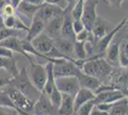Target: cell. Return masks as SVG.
Listing matches in <instances>:
<instances>
[{
	"instance_id": "cell-1",
	"label": "cell",
	"mask_w": 128,
	"mask_h": 115,
	"mask_svg": "<svg viewBox=\"0 0 128 115\" xmlns=\"http://www.w3.org/2000/svg\"><path fill=\"white\" fill-rule=\"evenodd\" d=\"M9 85H11L17 89L18 91H20L26 97L32 100L34 103V100H36L39 97V95L41 94V92H39L31 82L29 75L27 73L26 67H23L20 71H18V73L16 76L12 78Z\"/></svg>"
},
{
	"instance_id": "cell-2",
	"label": "cell",
	"mask_w": 128,
	"mask_h": 115,
	"mask_svg": "<svg viewBox=\"0 0 128 115\" xmlns=\"http://www.w3.org/2000/svg\"><path fill=\"white\" fill-rule=\"evenodd\" d=\"M112 70L111 63H109L106 60L100 58V56L87 59L81 66V71L84 74L96 77L98 80L100 78L109 76Z\"/></svg>"
},
{
	"instance_id": "cell-3",
	"label": "cell",
	"mask_w": 128,
	"mask_h": 115,
	"mask_svg": "<svg viewBox=\"0 0 128 115\" xmlns=\"http://www.w3.org/2000/svg\"><path fill=\"white\" fill-rule=\"evenodd\" d=\"M4 87H5V89L3 91L9 96L12 103L16 106V111L20 109L23 110V111H26V112L32 113V106H34V102L32 100H30L24 94L21 93L20 91H18L17 89L9 85V84L4 86Z\"/></svg>"
},
{
	"instance_id": "cell-4",
	"label": "cell",
	"mask_w": 128,
	"mask_h": 115,
	"mask_svg": "<svg viewBox=\"0 0 128 115\" xmlns=\"http://www.w3.org/2000/svg\"><path fill=\"white\" fill-rule=\"evenodd\" d=\"M54 84L61 93L75 97L80 88L78 79L75 76H65L54 78Z\"/></svg>"
},
{
	"instance_id": "cell-5",
	"label": "cell",
	"mask_w": 128,
	"mask_h": 115,
	"mask_svg": "<svg viewBox=\"0 0 128 115\" xmlns=\"http://www.w3.org/2000/svg\"><path fill=\"white\" fill-rule=\"evenodd\" d=\"M98 1V0H84L83 3V10L81 15V21L84 25V28L89 32L92 31L94 22L96 20V6Z\"/></svg>"
},
{
	"instance_id": "cell-6",
	"label": "cell",
	"mask_w": 128,
	"mask_h": 115,
	"mask_svg": "<svg viewBox=\"0 0 128 115\" xmlns=\"http://www.w3.org/2000/svg\"><path fill=\"white\" fill-rule=\"evenodd\" d=\"M30 64H31V70H30L29 78L34 84V86L36 88L39 92H42L46 80H47L46 67L41 64L34 63V61Z\"/></svg>"
},
{
	"instance_id": "cell-7",
	"label": "cell",
	"mask_w": 128,
	"mask_h": 115,
	"mask_svg": "<svg viewBox=\"0 0 128 115\" xmlns=\"http://www.w3.org/2000/svg\"><path fill=\"white\" fill-rule=\"evenodd\" d=\"M32 113L34 115H59L58 108L51 104L49 98L42 92L34 103Z\"/></svg>"
},
{
	"instance_id": "cell-8",
	"label": "cell",
	"mask_w": 128,
	"mask_h": 115,
	"mask_svg": "<svg viewBox=\"0 0 128 115\" xmlns=\"http://www.w3.org/2000/svg\"><path fill=\"white\" fill-rule=\"evenodd\" d=\"M81 70L75 64V60H65L58 64H53V74L54 78L65 76H78L81 73Z\"/></svg>"
},
{
	"instance_id": "cell-9",
	"label": "cell",
	"mask_w": 128,
	"mask_h": 115,
	"mask_svg": "<svg viewBox=\"0 0 128 115\" xmlns=\"http://www.w3.org/2000/svg\"><path fill=\"white\" fill-rule=\"evenodd\" d=\"M125 25H127V18H126V17H124L122 20L120 22L118 25H116L115 27H113L105 36H103L102 38H100V39L96 41V52H98V54L104 53L107 48V46H108L109 43L113 40V38H115V36H116Z\"/></svg>"
},
{
	"instance_id": "cell-10",
	"label": "cell",
	"mask_w": 128,
	"mask_h": 115,
	"mask_svg": "<svg viewBox=\"0 0 128 115\" xmlns=\"http://www.w3.org/2000/svg\"><path fill=\"white\" fill-rule=\"evenodd\" d=\"M74 40L68 38H63L61 37L54 39V46L65 59L68 60H75L74 59Z\"/></svg>"
},
{
	"instance_id": "cell-11",
	"label": "cell",
	"mask_w": 128,
	"mask_h": 115,
	"mask_svg": "<svg viewBox=\"0 0 128 115\" xmlns=\"http://www.w3.org/2000/svg\"><path fill=\"white\" fill-rule=\"evenodd\" d=\"M127 97V94L124 93L118 88H112L109 90H104L102 92H98L95 95V99L96 104L98 103H116L122 99Z\"/></svg>"
},
{
	"instance_id": "cell-12",
	"label": "cell",
	"mask_w": 128,
	"mask_h": 115,
	"mask_svg": "<svg viewBox=\"0 0 128 115\" xmlns=\"http://www.w3.org/2000/svg\"><path fill=\"white\" fill-rule=\"evenodd\" d=\"M31 43L38 52L47 57L49 52L53 49L54 39L48 37L46 34L41 33L40 35H38V37L34 38L31 41Z\"/></svg>"
},
{
	"instance_id": "cell-13",
	"label": "cell",
	"mask_w": 128,
	"mask_h": 115,
	"mask_svg": "<svg viewBox=\"0 0 128 115\" xmlns=\"http://www.w3.org/2000/svg\"><path fill=\"white\" fill-rule=\"evenodd\" d=\"M62 22H63V12L59 15H56V17H54L45 23V28L43 33L46 34L48 37L53 39L58 38L60 37Z\"/></svg>"
},
{
	"instance_id": "cell-14",
	"label": "cell",
	"mask_w": 128,
	"mask_h": 115,
	"mask_svg": "<svg viewBox=\"0 0 128 115\" xmlns=\"http://www.w3.org/2000/svg\"><path fill=\"white\" fill-rule=\"evenodd\" d=\"M71 10L72 7L68 6L63 11V22L61 26V31H60V37L63 38H68L71 40H75V33L73 31V18L71 16Z\"/></svg>"
},
{
	"instance_id": "cell-15",
	"label": "cell",
	"mask_w": 128,
	"mask_h": 115,
	"mask_svg": "<svg viewBox=\"0 0 128 115\" xmlns=\"http://www.w3.org/2000/svg\"><path fill=\"white\" fill-rule=\"evenodd\" d=\"M62 12H63V10L61 8H59L58 6L43 2L42 4L40 5V8L38 9V11L36 12V16L38 18H40L44 23H46L51 18L56 17V15L61 14Z\"/></svg>"
},
{
	"instance_id": "cell-16",
	"label": "cell",
	"mask_w": 128,
	"mask_h": 115,
	"mask_svg": "<svg viewBox=\"0 0 128 115\" xmlns=\"http://www.w3.org/2000/svg\"><path fill=\"white\" fill-rule=\"evenodd\" d=\"M112 28V24L107 21L106 19H104L100 17H96V20L94 22L93 28H92V31H91L94 40L96 42L100 38H102L103 36H105Z\"/></svg>"
},
{
	"instance_id": "cell-17",
	"label": "cell",
	"mask_w": 128,
	"mask_h": 115,
	"mask_svg": "<svg viewBox=\"0 0 128 115\" xmlns=\"http://www.w3.org/2000/svg\"><path fill=\"white\" fill-rule=\"evenodd\" d=\"M0 46L6 47V48H8L11 51H12V52H16V53H18L20 55L24 56V58H26L30 63L32 62V60L31 59V57L29 56V54H27L26 52L23 50V47H22L21 44V39H19L17 37H10V38H7L5 39H3L2 41H0Z\"/></svg>"
},
{
	"instance_id": "cell-18",
	"label": "cell",
	"mask_w": 128,
	"mask_h": 115,
	"mask_svg": "<svg viewBox=\"0 0 128 115\" xmlns=\"http://www.w3.org/2000/svg\"><path fill=\"white\" fill-rule=\"evenodd\" d=\"M44 28H45V23L40 18H38L36 16H34L32 19L31 26L29 27L28 31L26 32L27 35L25 39L28 41H32L36 37H38V35L44 32Z\"/></svg>"
},
{
	"instance_id": "cell-19",
	"label": "cell",
	"mask_w": 128,
	"mask_h": 115,
	"mask_svg": "<svg viewBox=\"0 0 128 115\" xmlns=\"http://www.w3.org/2000/svg\"><path fill=\"white\" fill-rule=\"evenodd\" d=\"M95 98V93L90 90V89H87V88L80 87L78 89V91L76 92V94L74 97V108H75V113L76 111L78 109L80 105L90 101L92 99Z\"/></svg>"
},
{
	"instance_id": "cell-20",
	"label": "cell",
	"mask_w": 128,
	"mask_h": 115,
	"mask_svg": "<svg viewBox=\"0 0 128 115\" xmlns=\"http://www.w3.org/2000/svg\"><path fill=\"white\" fill-rule=\"evenodd\" d=\"M78 79L80 87L90 89L93 92H95V90L102 84V82L98 78L86 75L83 72H81L80 75L78 76Z\"/></svg>"
},
{
	"instance_id": "cell-21",
	"label": "cell",
	"mask_w": 128,
	"mask_h": 115,
	"mask_svg": "<svg viewBox=\"0 0 128 115\" xmlns=\"http://www.w3.org/2000/svg\"><path fill=\"white\" fill-rule=\"evenodd\" d=\"M59 115H74L75 108H74V97L68 94L62 93L61 104L58 107Z\"/></svg>"
},
{
	"instance_id": "cell-22",
	"label": "cell",
	"mask_w": 128,
	"mask_h": 115,
	"mask_svg": "<svg viewBox=\"0 0 128 115\" xmlns=\"http://www.w3.org/2000/svg\"><path fill=\"white\" fill-rule=\"evenodd\" d=\"M116 37V36H115ZM122 39H118L115 40L113 38V40L109 43L107 46L106 50H105V57H106V60L109 63H113V62H117L118 58V53H120V42Z\"/></svg>"
},
{
	"instance_id": "cell-23",
	"label": "cell",
	"mask_w": 128,
	"mask_h": 115,
	"mask_svg": "<svg viewBox=\"0 0 128 115\" xmlns=\"http://www.w3.org/2000/svg\"><path fill=\"white\" fill-rule=\"evenodd\" d=\"M3 24L4 27L8 29H16V30H21L24 32H27L29 27L26 24H24L19 17L12 15V16H8V17H3Z\"/></svg>"
},
{
	"instance_id": "cell-24",
	"label": "cell",
	"mask_w": 128,
	"mask_h": 115,
	"mask_svg": "<svg viewBox=\"0 0 128 115\" xmlns=\"http://www.w3.org/2000/svg\"><path fill=\"white\" fill-rule=\"evenodd\" d=\"M39 8H40V5L32 4V3H29V2L22 0L21 2L19 3V5L17 6L16 10L20 14H22L23 16H25L27 18L32 20V17L36 16V12L38 11Z\"/></svg>"
},
{
	"instance_id": "cell-25",
	"label": "cell",
	"mask_w": 128,
	"mask_h": 115,
	"mask_svg": "<svg viewBox=\"0 0 128 115\" xmlns=\"http://www.w3.org/2000/svg\"><path fill=\"white\" fill-rule=\"evenodd\" d=\"M16 59H8L0 57V69H4L6 72H8L12 77L16 76L18 73V69L16 67Z\"/></svg>"
},
{
	"instance_id": "cell-26",
	"label": "cell",
	"mask_w": 128,
	"mask_h": 115,
	"mask_svg": "<svg viewBox=\"0 0 128 115\" xmlns=\"http://www.w3.org/2000/svg\"><path fill=\"white\" fill-rule=\"evenodd\" d=\"M127 114V97L114 103L108 115H126Z\"/></svg>"
},
{
	"instance_id": "cell-27",
	"label": "cell",
	"mask_w": 128,
	"mask_h": 115,
	"mask_svg": "<svg viewBox=\"0 0 128 115\" xmlns=\"http://www.w3.org/2000/svg\"><path fill=\"white\" fill-rule=\"evenodd\" d=\"M118 60L122 68H127L128 65V42L127 38H123L120 46V53Z\"/></svg>"
},
{
	"instance_id": "cell-28",
	"label": "cell",
	"mask_w": 128,
	"mask_h": 115,
	"mask_svg": "<svg viewBox=\"0 0 128 115\" xmlns=\"http://www.w3.org/2000/svg\"><path fill=\"white\" fill-rule=\"evenodd\" d=\"M86 41H75L74 43V59L86 60L88 53L85 48Z\"/></svg>"
},
{
	"instance_id": "cell-29",
	"label": "cell",
	"mask_w": 128,
	"mask_h": 115,
	"mask_svg": "<svg viewBox=\"0 0 128 115\" xmlns=\"http://www.w3.org/2000/svg\"><path fill=\"white\" fill-rule=\"evenodd\" d=\"M96 104V99H92L90 101L86 102L82 105H80L78 107V109L76 111V115H89L91 112V110L93 108V106Z\"/></svg>"
},
{
	"instance_id": "cell-30",
	"label": "cell",
	"mask_w": 128,
	"mask_h": 115,
	"mask_svg": "<svg viewBox=\"0 0 128 115\" xmlns=\"http://www.w3.org/2000/svg\"><path fill=\"white\" fill-rule=\"evenodd\" d=\"M24 31L21 30H16V29H8V28H2L0 29V41H2L3 39H5L7 38L10 37H17L23 35Z\"/></svg>"
},
{
	"instance_id": "cell-31",
	"label": "cell",
	"mask_w": 128,
	"mask_h": 115,
	"mask_svg": "<svg viewBox=\"0 0 128 115\" xmlns=\"http://www.w3.org/2000/svg\"><path fill=\"white\" fill-rule=\"evenodd\" d=\"M51 104H53L56 108L58 109L59 105L61 104V99H62V93L59 91L58 89L56 88V86L54 88L52 93L50 94V96L48 97Z\"/></svg>"
},
{
	"instance_id": "cell-32",
	"label": "cell",
	"mask_w": 128,
	"mask_h": 115,
	"mask_svg": "<svg viewBox=\"0 0 128 115\" xmlns=\"http://www.w3.org/2000/svg\"><path fill=\"white\" fill-rule=\"evenodd\" d=\"M83 3H84V0H78L74 7L72 8L71 16L73 19H80L82 15V10H83Z\"/></svg>"
},
{
	"instance_id": "cell-33",
	"label": "cell",
	"mask_w": 128,
	"mask_h": 115,
	"mask_svg": "<svg viewBox=\"0 0 128 115\" xmlns=\"http://www.w3.org/2000/svg\"><path fill=\"white\" fill-rule=\"evenodd\" d=\"M1 15L2 17H8V16H12V15H16V9L10 4V3H6L5 5L2 7L1 9Z\"/></svg>"
},
{
	"instance_id": "cell-34",
	"label": "cell",
	"mask_w": 128,
	"mask_h": 115,
	"mask_svg": "<svg viewBox=\"0 0 128 115\" xmlns=\"http://www.w3.org/2000/svg\"><path fill=\"white\" fill-rule=\"evenodd\" d=\"M72 25H73V31H74L75 35L78 33H80V31H82L83 29H85L83 23L81 21V19H73Z\"/></svg>"
},
{
	"instance_id": "cell-35",
	"label": "cell",
	"mask_w": 128,
	"mask_h": 115,
	"mask_svg": "<svg viewBox=\"0 0 128 115\" xmlns=\"http://www.w3.org/2000/svg\"><path fill=\"white\" fill-rule=\"evenodd\" d=\"M43 2L58 6L59 8H61L62 10H65L68 7V4H67V2L65 0H43Z\"/></svg>"
},
{
	"instance_id": "cell-36",
	"label": "cell",
	"mask_w": 128,
	"mask_h": 115,
	"mask_svg": "<svg viewBox=\"0 0 128 115\" xmlns=\"http://www.w3.org/2000/svg\"><path fill=\"white\" fill-rule=\"evenodd\" d=\"M0 57H3V58H8V59H12L14 58V52L11 51L10 49L3 47V46H0Z\"/></svg>"
},
{
	"instance_id": "cell-37",
	"label": "cell",
	"mask_w": 128,
	"mask_h": 115,
	"mask_svg": "<svg viewBox=\"0 0 128 115\" xmlns=\"http://www.w3.org/2000/svg\"><path fill=\"white\" fill-rule=\"evenodd\" d=\"M12 76H7V75H2V74H0V89L1 88H4V86L6 85H8V84H10V82H11Z\"/></svg>"
},
{
	"instance_id": "cell-38",
	"label": "cell",
	"mask_w": 128,
	"mask_h": 115,
	"mask_svg": "<svg viewBox=\"0 0 128 115\" xmlns=\"http://www.w3.org/2000/svg\"><path fill=\"white\" fill-rule=\"evenodd\" d=\"M114 104V103H113ZM113 104H110V103H98V104H96V106L98 108V109L102 110V111H105V112H109L111 107H112Z\"/></svg>"
},
{
	"instance_id": "cell-39",
	"label": "cell",
	"mask_w": 128,
	"mask_h": 115,
	"mask_svg": "<svg viewBox=\"0 0 128 115\" xmlns=\"http://www.w3.org/2000/svg\"><path fill=\"white\" fill-rule=\"evenodd\" d=\"M124 0H104V2L114 8H120Z\"/></svg>"
},
{
	"instance_id": "cell-40",
	"label": "cell",
	"mask_w": 128,
	"mask_h": 115,
	"mask_svg": "<svg viewBox=\"0 0 128 115\" xmlns=\"http://www.w3.org/2000/svg\"><path fill=\"white\" fill-rule=\"evenodd\" d=\"M89 115H108V113L105 112V111H102V110L98 109L96 106V104H95V105L93 106V108H92Z\"/></svg>"
},
{
	"instance_id": "cell-41",
	"label": "cell",
	"mask_w": 128,
	"mask_h": 115,
	"mask_svg": "<svg viewBox=\"0 0 128 115\" xmlns=\"http://www.w3.org/2000/svg\"><path fill=\"white\" fill-rule=\"evenodd\" d=\"M5 107L6 106H0V115H14L16 112V110L14 109V113L12 114L11 112H9V111H7L5 109Z\"/></svg>"
},
{
	"instance_id": "cell-42",
	"label": "cell",
	"mask_w": 128,
	"mask_h": 115,
	"mask_svg": "<svg viewBox=\"0 0 128 115\" xmlns=\"http://www.w3.org/2000/svg\"><path fill=\"white\" fill-rule=\"evenodd\" d=\"M22 0H8V3H10L14 9L16 10V8H17V6L19 5V3L21 2Z\"/></svg>"
},
{
	"instance_id": "cell-43",
	"label": "cell",
	"mask_w": 128,
	"mask_h": 115,
	"mask_svg": "<svg viewBox=\"0 0 128 115\" xmlns=\"http://www.w3.org/2000/svg\"><path fill=\"white\" fill-rule=\"evenodd\" d=\"M24 1L32 3V4H36V5H41L43 3V0H24Z\"/></svg>"
},
{
	"instance_id": "cell-44",
	"label": "cell",
	"mask_w": 128,
	"mask_h": 115,
	"mask_svg": "<svg viewBox=\"0 0 128 115\" xmlns=\"http://www.w3.org/2000/svg\"><path fill=\"white\" fill-rule=\"evenodd\" d=\"M66 2H67V4L68 6H71L72 8L74 7V5L76 4V0H65Z\"/></svg>"
},
{
	"instance_id": "cell-45",
	"label": "cell",
	"mask_w": 128,
	"mask_h": 115,
	"mask_svg": "<svg viewBox=\"0 0 128 115\" xmlns=\"http://www.w3.org/2000/svg\"><path fill=\"white\" fill-rule=\"evenodd\" d=\"M2 28H4V24H3V17L0 13V29H2Z\"/></svg>"
},
{
	"instance_id": "cell-46",
	"label": "cell",
	"mask_w": 128,
	"mask_h": 115,
	"mask_svg": "<svg viewBox=\"0 0 128 115\" xmlns=\"http://www.w3.org/2000/svg\"><path fill=\"white\" fill-rule=\"evenodd\" d=\"M6 3H7V1H6V0H0V11H1L2 7L5 5Z\"/></svg>"
},
{
	"instance_id": "cell-47",
	"label": "cell",
	"mask_w": 128,
	"mask_h": 115,
	"mask_svg": "<svg viewBox=\"0 0 128 115\" xmlns=\"http://www.w3.org/2000/svg\"><path fill=\"white\" fill-rule=\"evenodd\" d=\"M14 115H20V114H18V112L16 111V113H14Z\"/></svg>"
},
{
	"instance_id": "cell-48",
	"label": "cell",
	"mask_w": 128,
	"mask_h": 115,
	"mask_svg": "<svg viewBox=\"0 0 128 115\" xmlns=\"http://www.w3.org/2000/svg\"><path fill=\"white\" fill-rule=\"evenodd\" d=\"M6 1H7V2H8V0H6Z\"/></svg>"
},
{
	"instance_id": "cell-49",
	"label": "cell",
	"mask_w": 128,
	"mask_h": 115,
	"mask_svg": "<svg viewBox=\"0 0 128 115\" xmlns=\"http://www.w3.org/2000/svg\"><path fill=\"white\" fill-rule=\"evenodd\" d=\"M74 115H76V114H74Z\"/></svg>"
},
{
	"instance_id": "cell-50",
	"label": "cell",
	"mask_w": 128,
	"mask_h": 115,
	"mask_svg": "<svg viewBox=\"0 0 128 115\" xmlns=\"http://www.w3.org/2000/svg\"><path fill=\"white\" fill-rule=\"evenodd\" d=\"M126 115H127V114H126Z\"/></svg>"
}]
</instances>
